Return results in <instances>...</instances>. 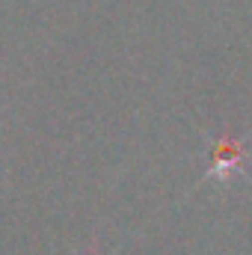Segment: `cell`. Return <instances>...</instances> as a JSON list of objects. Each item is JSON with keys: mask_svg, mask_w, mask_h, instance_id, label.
<instances>
[{"mask_svg": "<svg viewBox=\"0 0 252 255\" xmlns=\"http://www.w3.org/2000/svg\"><path fill=\"white\" fill-rule=\"evenodd\" d=\"M250 160V145L247 139L223 130L214 142H211V157H208V172L205 178H217V181H229L232 175H244Z\"/></svg>", "mask_w": 252, "mask_h": 255, "instance_id": "6da1fadb", "label": "cell"}, {"mask_svg": "<svg viewBox=\"0 0 252 255\" xmlns=\"http://www.w3.org/2000/svg\"><path fill=\"white\" fill-rule=\"evenodd\" d=\"M89 255H95V253H89Z\"/></svg>", "mask_w": 252, "mask_h": 255, "instance_id": "7a4b0ae2", "label": "cell"}]
</instances>
